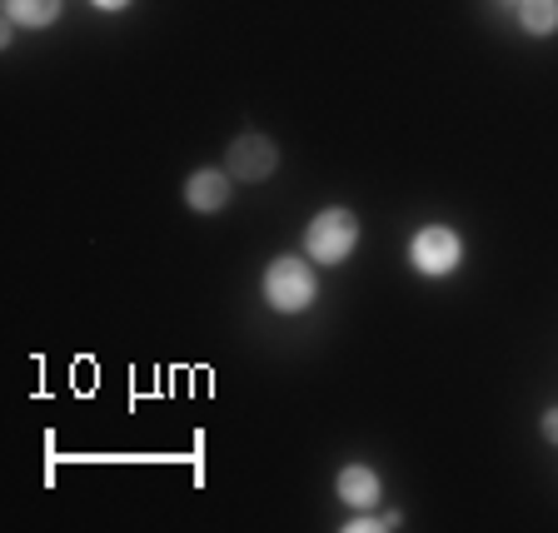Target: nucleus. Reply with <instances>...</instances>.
I'll use <instances>...</instances> for the list:
<instances>
[{"label":"nucleus","instance_id":"obj_1","mask_svg":"<svg viewBox=\"0 0 558 533\" xmlns=\"http://www.w3.org/2000/svg\"><path fill=\"white\" fill-rule=\"evenodd\" d=\"M314 294H319V279H314L310 259L300 255H279L269 259L265 269V300L275 314H304L314 304Z\"/></svg>","mask_w":558,"mask_h":533},{"label":"nucleus","instance_id":"obj_2","mask_svg":"<svg viewBox=\"0 0 558 533\" xmlns=\"http://www.w3.org/2000/svg\"><path fill=\"white\" fill-rule=\"evenodd\" d=\"M354 244H360V220H354V209H325V215H314L310 230H304V255L314 265H344L354 255Z\"/></svg>","mask_w":558,"mask_h":533},{"label":"nucleus","instance_id":"obj_3","mask_svg":"<svg viewBox=\"0 0 558 533\" xmlns=\"http://www.w3.org/2000/svg\"><path fill=\"white\" fill-rule=\"evenodd\" d=\"M459 259H464V244H459V234H453L449 225H424V230L409 240V265L429 279L453 275Z\"/></svg>","mask_w":558,"mask_h":533},{"label":"nucleus","instance_id":"obj_4","mask_svg":"<svg viewBox=\"0 0 558 533\" xmlns=\"http://www.w3.org/2000/svg\"><path fill=\"white\" fill-rule=\"evenodd\" d=\"M230 180H244V185H259V180H269L279 165V150L269 135H240L230 145Z\"/></svg>","mask_w":558,"mask_h":533},{"label":"nucleus","instance_id":"obj_5","mask_svg":"<svg viewBox=\"0 0 558 533\" xmlns=\"http://www.w3.org/2000/svg\"><path fill=\"white\" fill-rule=\"evenodd\" d=\"M185 205L195 215H215L230 205V170H195L185 185Z\"/></svg>","mask_w":558,"mask_h":533},{"label":"nucleus","instance_id":"obj_6","mask_svg":"<svg viewBox=\"0 0 558 533\" xmlns=\"http://www.w3.org/2000/svg\"><path fill=\"white\" fill-rule=\"evenodd\" d=\"M339 499L349 504V509H374V504H379V474H374L369 464H344L339 469Z\"/></svg>","mask_w":558,"mask_h":533},{"label":"nucleus","instance_id":"obj_7","mask_svg":"<svg viewBox=\"0 0 558 533\" xmlns=\"http://www.w3.org/2000/svg\"><path fill=\"white\" fill-rule=\"evenodd\" d=\"M5 15L15 25H31V31H46L60 15V0H5Z\"/></svg>","mask_w":558,"mask_h":533},{"label":"nucleus","instance_id":"obj_8","mask_svg":"<svg viewBox=\"0 0 558 533\" xmlns=\"http://www.w3.org/2000/svg\"><path fill=\"white\" fill-rule=\"evenodd\" d=\"M519 25L529 35H554L558 31V0H519Z\"/></svg>","mask_w":558,"mask_h":533},{"label":"nucleus","instance_id":"obj_9","mask_svg":"<svg viewBox=\"0 0 558 533\" xmlns=\"http://www.w3.org/2000/svg\"><path fill=\"white\" fill-rule=\"evenodd\" d=\"M399 523H404L399 513H379V519H349L344 529H349V533H360V529H399Z\"/></svg>","mask_w":558,"mask_h":533},{"label":"nucleus","instance_id":"obj_10","mask_svg":"<svg viewBox=\"0 0 558 533\" xmlns=\"http://www.w3.org/2000/svg\"><path fill=\"white\" fill-rule=\"evenodd\" d=\"M544 439L558 444V409H548V414H544Z\"/></svg>","mask_w":558,"mask_h":533},{"label":"nucleus","instance_id":"obj_11","mask_svg":"<svg viewBox=\"0 0 558 533\" xmlns=\"http://www.w3.org/2000/svg\"><path fill=\"white\" fill-rule=\"evenodd\" d=\"M95 5H100V11H125L130 0H95Z\"/></svg>","mask_w":558,"mask_h":533}]
</instances>
